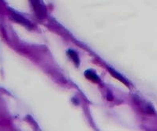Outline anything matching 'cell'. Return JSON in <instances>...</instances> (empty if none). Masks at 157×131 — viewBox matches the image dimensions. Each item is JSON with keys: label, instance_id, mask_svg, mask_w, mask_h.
<instances>
[{"label": "cell", "instance_id": "277c9868", "mask_svg": "<svg viewBox=\"0 0 157 131\" xmlns=\"http://www.w3.org/2000/svg\"><path fill=\"white\" fill-rule=\"evenodd\" d=\"M67 56H69L70 57V59H72L73 61L74 62L77 66H79V63H80V59L79 57H78V54L76 53L75 52L72 50H69L67 51Z\"/></svg>", "mask_w": 157, "mask_h": 131}, {"label": "cell", "instance_id": "5b68a950", "mask_svg": "<svg viewBox=\"0 0 157 131\" xmlns=\"http://www.w3.org/2000/svg\"><path fill=\"white\" fill-rule=\"evenodd\" d=\"M14 16H15V19H16V21H17V22L21 23V24L24 25L25 26H27V27H29H29H32L31 23H30L29 21L25 20V19L23 18V17H20V16H19V15L15 14Z\"/></svg>", "mask_w": 157, "mask_h": 131}, {"label": "cell", "instance_id": "7a4b0ae2", "mask_svg": "<svg viewBox=\"0 0 157 131\" xmlns=\"http://www.w3.org/2000/svg\"><path fill=\"white\" fill-rule=\"evenodd\" d=\"M108 70L110 71V74H111L113 77H115L116 79H118V80H119L120 81H122V83L125 84V85H129V82L126 81V78H124V77H122L121 74H118V73L117 72V71H115L114 69H111V68H110V67H108Z\"/></svg>", "mask_w": 157, "mask_h": 131}, {"label": "cell", "instance_id": "6da1fadb", "mask_svg": "<svg viewBox=\"0 0 157 131\" xmlns=\"http://www.w3.org/2000/svg\"><path fill=\"white\" fill-rule=\"evenodd\" d=\"M32 5L39 18H44L47 15L46 7L40 0H32Z\"/></svg>", "mask_w": 157, "mask_h": 131}, {"label": "cell", "instance_id": "3957f363", "mask_svg": "<svg viewBox=\"0 0 157 131\" xmlns=\"http://www.w3.org/2000/svg\"><path fill=\"white\" fill-rule=\"evenodd\" d=\"M85 76L90 81H93L95 83H98L100 82V78L96 74H95L93 71H91V70H86L85 72Z\"/></svg>", "mask_w": 157, "mask_h": 131}]
</instances>
